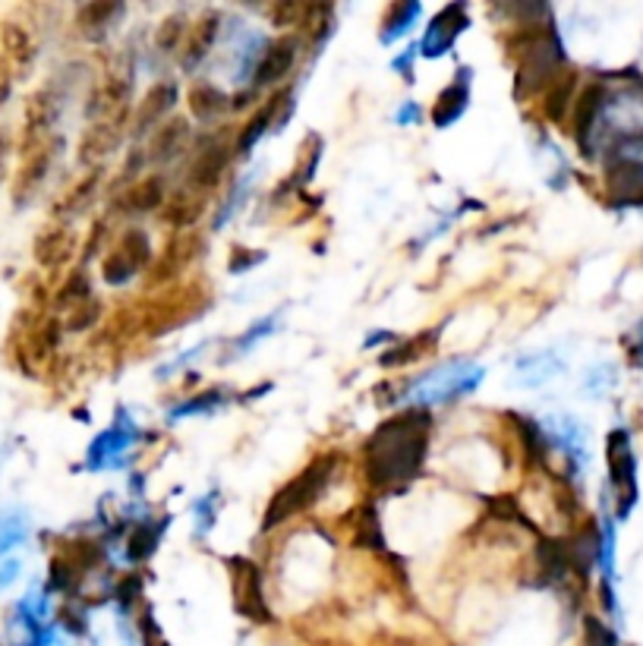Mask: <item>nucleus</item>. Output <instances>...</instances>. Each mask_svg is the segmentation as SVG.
Here are the masks:
<instances>
[{
    "label": "nucleus",
    "mask_w": 643,
    "mask_h": 646,
    "mask_svg": "<svg viewBox=\"0 0 643 646\" xmlns=\"http://www.w3.org/2000/svg\"><path fill=\"white\" fill-rule=\"evenodd\" d=\"M231 158H234V145L221 136H202L196 152H192V165L187 170V187L196 192L214 190L221 183V177L231 168Z\"/></svg>",
    "instance_id": "1a4fd4ad"
},
{
    "label": "nucleus",
    "mask_w": 643,
    "mask_h": 646,
    "mask_svg": "<svg viewBox=\"0 0 643 646\" xmlns=\"http://www.w3.org/2000/svg\"><path fill=\"white\" fill-rule=\"evenodd\" d=\"M140 637H143V646H170L165 631H162V624L155 622V612L148 605H145L143 615H140Z\"/></svg>",
    "instance_id": "49530a36"
},
{
    "label": "nucleus",
    "mask_w": 643,
    "mask_h": 646,
    "mask_svg": "<svg viewBox=\"0 0 643 646\" xmlns=\"http://www.w3.org/2000/svg\"><path fill=\"white\" fill-rule=\"evenodd\" d=\"M54 148H60V140L51 145H42V148H35V152H25V162L23 170H20V177H16V205H23L29 196H35L38 187L45 183V177L51 174V165H54Z\"/></svg>",
    "instance_id": "4be33fe9"
},
{
    "label": "nucleus",
    "mask_w": 643,
    "mask_h": 646,
    "mask_svg": "<svg viewBox=\"0 0 643 646\" xmlns=\"http://www.w3.org/2000/svg\"><path fill=\"white\" fill-rule=\"evenodd\" d=\"M167 202V183L162 174H152V177H140L133 180L126 190L120 192L118 209L126 212V215H148V212H158L165 209Z\"/></svg>",
    "instance_id": "f3484780"
},
{
    "label": "nucleus",
    "mask_w": 643,
    "mask_h": 646,
    "mask_svg": "<svg viewBox=\"0 0 643 646\" xmlns=\"http://www.w3.org/2000/svg\"><path fill=\"white\" fill-rule=\"evenodd\" d=\"M143 438L140 426L133 423V416L126 410H118L114 426L101 432L92 438L89 452H86V470H118L126 464V455L133 452V445Z\"/></svg>",
    "instance_id": "0eeeda50"
},
{
    "label": "nucleus",
    "mask_w": 643,
    "mask_h": 646,
    "mask_svg": "<svg viewBox=\"0 0 643 646\" xmlns=\"http://www.w3.org/2000/svg\"><path fill=\"white\" fill-rule=\"evenodd\" d=\"M187 35H190V25H187V16L174 13L167 16L165 23L158 25V35H155V48L162 54H177L180 45H187Z\"/></svg>",
    "instance_id": "e433bc0d"
},
{
    "label": "nucleus",
    "mask_w": 643,
    "mask_h": 646,
    "mask_svg": "<svg viewBox=\"0 0 643 646\" xmlns=\"http://www.w3.org/2000/svg\"><path fill=\"white\" fill-rule=\"evenodd\" d=\"M98 183H101V168L89 170L79 183H73L70 192L54 205V215L64 218V224H70V218L82 215L92 202H96V192Z\"/></svg>",
    "instance_id": "c85d7f7f"
},
{
    "label": "nucleus",
    "mask_w": 643,
    "mask_h": 646,
    "mask_svg": "<svg viewBox=\"0 0 643 646\" xmlns=\"http://www.w3.org/2000/svg\"><path fill=\"white\" fill-rule=\"evenodd\" d=\"M574 86H577V73H562L552 86H548L546 101H543V111H546V118L552 123H562L565 114H568V108H572V98H574Z\"/></svg>",
    "instance_id": "72a5a7b5"
},
{
    "label": "nucleus",
    "mask_w": 643,
    "mask_h": 646,
    "mask_svg": "<svg viewBox=\"0 0 643 646\" xmlns=\"http://www.w3.org/2000/svg\"><path fill=\"white\" fill-rule=\"evenodd\" d=\"M148 263H152V243L145 237V231L130 227L120 234V243L101 265V278L120 288V285H130Z\"/></svg>",
    "instance_id": "6e6552de"
},
{
    "label": "nucleus",
    "mask_w": 643,
    "mask_h": 646,
    "mask_svg": "<svg viewBox=\"0 0 643 646\" xmlns=\"http://www.w3.org/2000/svg\"><path fill=\"white\" fill-rule=\"evenodd\" d=\"M354 543L357 546H363V549H376L381 552V524H379V514H376V508H363L359 511V521L357 527H354Z\"/></svg>",
    "instance_id": "4c0bfd02"
},
{
    "label": "nucleus",
    "mask_w": 643,
    "mask_h": 646,
    "mask_svg": "<svg viewBox=\"0 0 643 646\" xmlns=\"http://www.w3.org/2000/svg\"><path fill=\"white\" fill-rule=\"evenodd\" d=\"M297 57H300V38H297V35H281V38L268 42L263 60H259V67H256V76H253V89L278 86L287 73L293 70Z\"/></svg>",
    "instance_id": "4468645a"
},
{
    "label": "nucleus",
    "mask_w": 643,
    "mask_h": 646,
    "mask_svg": "<svg viewBox=\"0 0 643 646\" xmlns=\"http://www.w3.org/2000/svg\"><path fill=\"white\" fill-rule=\"evenodd\" d=\"M228 571H231V587H234V605L237 612L253 624H271L275 615H271V605L265 599V580L263 571L256 561L243 558V555H234L228 558Z\"/></svg>",
    "instance_id": "423d86ee"
},
{
    "label": "nucleus",
    "mask_w": 643,
    "mask_h": 646,
    "mask_svg": "<svg viewBox=\"0 0 643 646\" xmlns=\"http://www.w3.org/2000/svg\"><path fill=\"white\" fill-rule=\"evenodd\" d=\"M177 96H180V89H177V82L174 79H162V82H155L145 98L136 104V111H133V136L136 140H143L148 133H155L162 123H167V114L174 111V104H177Z\"/></svg>",
    "instance_id": "ddd939ff"
},
{
    "label": "nucleus",
    "mask_w": 643,
    "mask_h": 646,
    "mask_svg": "<svg viewBox=\"0 0 643 646\" xmlns=\"http://www.w3.org/2000/svg\"><path fill=\"white\" fill-rule=\"evenodd\" d=\"M558 372H565V359L552 350H540V354H526L514 363V379L524 388H540V385L552 382Z\"/></svg>",
    "instance_id": "5701e85b"
},
{
    "label": "nucleus",
    "mask_w": 643,
    "mask_h": 646,
    "mask_svg": "<svg viewBox=\"0 0 643 646\" xmlns=\"http://www.w3.org/2000/svg\"><path fill=\"white\" fill-rule=\"evenodd\" d=\"M7 152H10V140L0 136V183H3V174H7Z\"/></svg>",
    "instance_id": "5fc2aeb1"
},
{
    "label": "nucleus",
    "mask_w": 643,
    "mask_h": 646,
    "mask_svg": "<svg viewBox=\"0 0 643 646\" xmlns=\"http://www.w3.org/2000/svg\"><path fill=\"white\" fill-rule=\"evenodd\" d=\"M470 79H474V70L470 67H461L452 86L439 92L435 104H432V123L439 130H448L452 123L464 118V111L470 104Z\"/></svg>",
    "instance_id": "6ab92c4d"
},
{
    "label": "nucleus",
    "mask_w": 643,
    "mask_h": 646,
    "mask_svg": "<svg viewBox=\"0 0 643 646\" xmlns=\"http://www.w3.org/2000/svg\"><path fill=\"white\" fill-rule=\"evenodd\" d=\"M536 561H540V571H543V577H546L548 583H562V580L574 571L568 539H562V536H548V539H543L540 549H536Z\"/></svg>",
    "instance_id": "393cba45"
},
{
    "label": "nucleus",
    "mask_w": 643,
    "mask_h": 646,
    "mask_svg": "<svg viewBox=\"0 0 643 646\" xmlns=\"http://www.w3.org/2000/svg\"><path fill=\"white\" fill-rule=\"evenodd\" d=\"M432 416L426 410L407 408L385 420L366 438V479L376 489H407L426 464Z\"/></svg>",
    "instance_id": "f257e3e1"
},
{
    "label": "nucleus",
    "mask_w": 643,
    "mask_h": 646,
    "mask_svg": "<svg viewBox=\"0 0 643 646\" xmlns=\"http://www.w3.org/2000/svg\"><path fill=\"white\" fill-rule=\"evenodd\" d=\"M420 16H423V7L417 0H398V3H391L385 10V20H381V45H395L398 38H404Z\"/></svg>",
    "instance_id": "c756f323"
},
{
    "label": "nucleus",
    "mask_w": 643,
    "mask_h": 646,
    "mask_svg": "<svg viewBox=\"0 0 643 646\" xmlns=\"http://www.w3.org/2000/svg\"><path fill=\"white\" fill-rule=\"evenodd\" d=\"M334 467H337V455L329 452V455L312 457L310 464L297 474L293 479H287L285 486L271 495V502L265 508L263 517V533H271L275 527H281L285 521L310 511L315 499L325 492V486L332 482Z\"/></svg>",
    "instance_id": "20e7f679"
},
{
    "label": "nucleus",
    "mask_w": 643,
    "mask_h": 646,
    "mask_svg": "<svg viewBox=\"0 0 643 646\" xmlns=\"http://www.w3.org/2000/svg\"><path fill=\"white\" fill-rule=\"evenodd\" d=\"M190 143V123L184 118H174L162 123L152 140H148V148H145V162L152 165H165V162H174L184 148Z\"/></svg>",
    "instance_id": "aec40b11"
},
{
    "label": "nucleus",
    "mask_w": 643,
    "mask_h": 646,
    "mask_svg": "<svg viewBox=\"0 0 643 646\" xmlns=\"http://www.w3.org/2000/svg\"><path fill=\"white\" fill-rule=\"evenodd\" d=\"M467 25H470L467 3L457 0V3L442 7V10L429 20L426 32H423V38H420V45H417V54H423L429 60L445 57V54L454 48V42L467 32Z\"/></svg>",
    "instance_id": "9d476101"
},
{
    "label": "nucleus",
    "mask_w": 643,
    "mask_h": 646,
    "mask_svg": "<svg viewBox=\"0 0 643 646\" xmlns=\"http://www.w3.org/2000/svg\"><path fill=\"white\" fill-rule=\"evenodd\" d=\"M170 524V517H158V521H143L136 527L130 530V539H126V561L140 565V561H148L155 549L162 546V536H165V527Z\"/></svg>",
    "instance_id": "cd10ccee"
},
{
    "label": "nucleus",
    "mask_w": 643,
    "mask_h": 646,
    "mask_svg": "<svg viewBox=\"0 0 643 646\" xmlns=\"http://www.w3.org/2000/svg\"><path fill=\"white\" fill-rule=\"evenodd\" d=\"M206 209H209L206 196L190 190V187H184V190H177L167 196L165 221L170 224V227H177V231H187V227H192L199 218L206 215Z\"/></svg>",
    "instance_id": "b1692460"
},
{
    "label": "nucleus",
    "mask_w": 643,
    "mask_h": 646,
    "mask_svg": "<svg viewBox=\"0 0 643 646\" xmlns=\"http://www.w3.org/2000/svg\"><path fill=\"white\" fill-rule=\"evenodd\" d=\"M508 51L518 57V82L514 96L533 98L536 92H546L548 86L562 76L565 67V45L552 25L543 23H518V29L505 38Z\"/></svg>",
    "instance_id": "f03ea898"
},
{
    "label": "nucleus",
    "mask_w": 643,
    "mask_h": 646,
    "mask_svg": "<svg viewBox=\"0 0 643 646\" xmlns=\"http://www.w3.org/2000/svg\"><path fill=\"white\" fill-rule=\"evenodd\" d=\"M259 263H265V253L263 249H234L231 253V275H240V271H250V268H256Z\"/></svg>",
    "instance_id": "de8ad7c7"
},
{
    "label": "nucleus",
    "mask_w": 643,
    "mask_h": 646,
    "mask_svg": "<svg viewBox=\"0 0 643 646\" xmlns=\"http://www.w3.org/2000/svg\"><path fill=\"white\" fill-rule=\"evenodd\" d=\"M417 57H420L417 48H407L404 57H395V64H391V67H395L398 73H404V79H413V76H410V73H413L410 67H413V60H417Z\"/></svg>",
    "instance_id": "8fccbe9b"
},
{
    "label": "nucleus",
    "mask_w": 643,
    "mask_h": 646,
    "mask_svg": "<svg viewBox=\"0 0 643 646\" xmlns=\"http://www.w3.org/2000/svg\"><path fill=\"white\" fill-rule=\"evenodd\" d=\"M86 300H92V285H89V275L86 271H76L70 281L60 288L57 293V303L60 307H79V303H86Z\"/></svg>",
    "instance_id": "ea45409f"
},
{
    "label": "nucleus",
    "mask_w": 643,
    "mask_h": 646,
    "mask_svg": "<svg viewBox=\"0 0 643 646\" xmlns=\"http://www.w3.org/2000/svg\"><path fill=\"white\" fill-rule=\"evenodd\" d=\"M584 637H587V646H621L619 634L612 627H606L599 619H594V615L584 622Z\"/></svg>",
    "instance_id": "a18cd8bd"
},
{
    "label": "nucleus",
    "mask_w": 643,
    "mask_h": 646,
    "mask_svg": "<svg viewBox=\"0 0 643 646\" xmlns=\"http://www.w3.org/2000/svg\"><path fill=\"white\" fill-rule=\"evenodd\" d=\"M140 597H143V577L140 575H126L120 577L118 583V609L126 615L136 602H140Z\"/></svg>",
    "instance_id": "c03bdc74"
},
{
    "label": "nucleus",
    "mask_w": 643,
    "mask_h": 646,
    "mask_svg": "<svg viewBox=\"0 0 643 646\" xmlns=\"http://www.w3.org/2000/svg\"><path fill=\"white\" fill-rule=\"evenodd\" d=\"M0 45H3V60L7 70L16 73L23 79L25 73L32 70L35 57H38V42L32 35V29L25 23H3L0 25Z\"/></svg>",
    "instance_id": "dca6fc26"
},
{
    "label": "nucleus",
    "mask_w": 643,
    "mask_h": 646,
    "mask_svg": "<svg viewBox=\"0 0 643 646\" xmlns=\"http://www.w3.org/2000/svg\"><path fill=\"white\" fill-rule=\"evenodd\" d=\"M606 464H609V479L616 489V514L619 521H628L634 504H638V457L631 448V432L612 430L606 435Z\"/></svg>",
    "instance_id": "39448f33"
},
{
    "label": "nucleus",
    "mask_w": 643,
    "mask_h": 646,
    "mask_svg": "<svg viewBox=\"0 0 643 646\" xmlns=\"http://www.w3.org/2000/svg\"><path fill=\"white\" fill-rule=\"evenodd\" d=\"M10 79H13L10 70H7V67H0V108H3V104H7V98H10Z\"/></svg>",
    "instance_id": "864d4df0"
},
{
    "label": "nucleus",
    "mask_w": 643,
    "mask_h": 646,
    "mask_svg": "<svg viewBox=\"0 0 643 646\" xmlns=\"http://www.w3.org/2000/svg\"><path fill=\"white\" fill-rule=\"evenodd\" d=\"M16 575H20V561H7V565H0V590H7Z\"/></svg>",
    "instance_id": "3c124183"
},
{
    "label": "nucleus",
    "mask_w": 643,
    "mask_h": 646,
    "mask_svg": "<svg viewBox=\"0 0 643 646\" xmlns=\"http://www.w3.org/2000/svg\"><path fill=\"white\" fill-rule=\"evenodd\" d=\"M486 376V369L474 363V359H448L435 369L423 372L420 379L407 385L401 401H407L410 408L426 410L439 408V404H454L467 394H474Z\"/></svg>",
    "instance_id": "7ed1b4c3"
},
{
    "label": "nucleus",
    "mask_w": 643,
    "mask_h": 646,
    "mask_svg": "<svg viewBox=\"0 0 643 646\" xmlns=\"http://www.w3.org/2000/svg\"><path fill=\"white\" fill-rule=\"evenodd\" d=\"M631 354H634V363H638V366H643V325L638 328V341H634Z\"/></svg>",
    "instance_id": "6e6d98bb"
},
{
    "label": "nucleus",
    "mask_w": 643,
    "mask_h": 646,
    "mask_svg": "<svg viewBox=\"0 0 643 646\" xmlns=\"http://www.w3.org/2000/svg\"><path fill=\"white\" fill-rule=\"evenodd\" d=\"M609 89L602 82H590L577 101H574V140L580 145V152L590 158L594 155V140L599 136V126H602V118L609 111Z\"/></svg>",
    "instance_id": "9b49d317"
},
{
    "label": "nucleus",
    "mask_w": 643,
    "mask_h": 646,
    "mask_svg": "<svg viewBox=\"0 0 643 646\" xmlns=\"http://www.w3.org/2000/svg\"><path fill=\"white\" fill-rule=\"evenodd\" d=\"M123 10H126L123 3H86L76 13V25H79V32L86 38L98 42V38H104L114 29V23L123 16Z\"/></svg>",
    "instance_id": "bb28decb"
},
{
    "label": "nucleus",
    "mask_w": 643,
    "mask_h": 646,
    "mask_svg": "<svg viewBox=\"0 0 643 646\" xmlns=\"http://www.w3.org/2000/svg\"><path fill=\"white\" fill-rule=\"evenodd\" d=\"M228 108H231V96L221 92L212 82H196L190 89V111L196 120L212 123V120L221 118Z\"/></svg>",
    "instance_id": "7c9ffc66"
},
{
    "label": "nucleus",
    "mask_w": 643,
    "mask_h": 646,
    "mask_svg": "<svg viewBox=\"0 0 643 646\" xmlns=\"http://www.w3.org/2000/svg\"><path fill=\"white\" fill-rule=\"evenodd\" d=\"M234 398V391L228 385H214V388H206L199 391L196 398H190L187 404H177L174 410H167V420L177 423V420H187V416H212L221 408H228Z\"/></svg>",
    "instance_id": "a878e982"
},
{
    "label": "nucleus",
    "mask_w": 643,
    "mask_h": 646,
    "mask_svg": "<svg viewBox=\"0 0 643 646\" xmlns=\"http://www.w3.org/2000/svg\"><path fill=\"white\" fill-rule=\"evenodd\" d=\"M253 183H256V174H246L237 187L231 190V196L224 199V205H221V209H218V215H214V227H221V224H228V221H231V215L237 212L240 205H243V199H246L250 190H253Z\"/></svg>",
    "instance_id": "a19ab883"
},
{
    "label": "nucleus",
    "mask_w": 643,
    "mask_h": 646,
    "mask_svg": "<svg viewBox=\"0 0 643 646\" xmlns=\"http://www.w3.org/2000/svg\"><path fill=\"white\" fill-rule=\"evenodd\" d=\"M398 123H401V126H407V123H413V120H420V108H417V104H413V101H407L404 108H401V111H398Z\"/></svg>",
    "instance_id": "603ef678"
},
{
    "label": "nucleus",
    "mask_w": 643,
    "mask_h": 646,
    "mask_svg": "<svg viewBox=\"0 0 643 646\" xmlns=\"http://www.w3.org/2000/svg\"><path fill=\"white\" fill-rule=\"evenodd\" d=\"M76 231L70 224H51L38 237H35V259L45 268H60L64 263H70L76 253Z\"/></svg>",
    "instance_id": "412c9836"
},
{
    "label": "nucleus",
    "mask_w": 643,
    "mask_h": 646,
    "mask_svg": "<svg viewBox=\"0 0 643 646\" xmlns=\"http://www.w3.org/2000/svg\"><path fill=\"white\" fill-rule=\"evenodd\" d=\"M29 514L23 508H0V555L23 546L29 536Z\"/></svg>",
    "instance_id": "f704fd0d"
},
{
    "label": "nucleus",
    "mask_w": 643,
    "mask_h": 646,
    "mask_svg": "<svg viewBox=\"0 0 643 646\" xmlns=\"http://www.w3.org/2000/svg\"><path fill=\"white\" fill-rule=\"evenodd\" d=\"M281 312H285V310H278L275 315H265V319H259V322H256L253 328H246V332H243V335H240L237 341L231 344V357L224 359V363H231V359L243 357V354H246V350H253V347H256V344H259L263 337L275 335V332H278V319H281Z\"/></svg>",
    "instance_id": "c9c22d12"
},
{
    "label": "nucleus",
    "mask_w": 643,
    "mask_h": 646,
    "mask_svg": "<svg viewBox=\"0 0 643 646\" xmlns=\"http://www.w3.org/2000/svg\"><path fill=\"white\" fill-rule=\"evenodd\" d=\"M60 619H64V627H67L70 634H76V637H82V634L89 631V615H86V609H82V605H76V602L64 609V615H60Z\"/></svg>",
    "instance_id": "09e8293b"
},
{
    "label": "nucleus",
    "mask_w": 643,
    "mask_h": 646,
    "mask_svg": "<svg viewBox=\"0 0 643 646\" xmlns=\"http://www.w3.org/2000/svg\"><path fill=\"white\" fill-rule=\"evenodd\" d=\"M616 376H619V369H616L612 363H602V366L590 369V376H587V385H584V388H587L590 394H596V398H602V394H609V391L619 385Z\"/></svg>",
    "instance_id": "37998d69"
},
{
    "label": "nucleus",
    "mask_w": 643,
    "mask_h": 646,
    "mask_svg": "<svg viewBox=\"0 0 643 646\" xmlns=\"http://www.w3.org/2000/svg\"><path fill=\"white\" fill-rule=\"evenodd\" d=\"M221 23H224V16H221L218 10H206V13L190 25L187 45H184V70L196 73L206 64V57L212 54L214 42H218V35H221Z\"/></svg>",
    "instance_id": "a211bd4d"
},
{
    "label": "nucleus",
    "mask_w": 643,
    "mask_h": 646,
    "mask_svg": "<svg viewBox=\"0 0 643 646\" xmlns=\"http://www.w3.org/2000/svg\"><path fill=\"white\" fill-rule=\"evenodd\" d=\"M98 315H101V303H98L96 297L86 300V303H79V307H73L70 315H67V332H89V328H96Z\"/></svg>",
    "instance_id": "79ce46f5"
},
{
    "label": "nucleus",
    "mask_w": 643,
    "mask_h": 646,
    "mask_svg": "<svg viewBox=\"0 0 643 646\" xmlns=\"http://www.w3.org/2000/svg\"><path fill=\"white\" fill-rule=\"evenodd\" d=\"M275 114H278V96L268 98L263 108L253 114V120L243 126V133L237 136V143H234V155H240V158H246L253 148H256V143L263 140L265 133L275 126Z\"/></svg>",
    "instance_id": "2f4dec72"
},
{
    "label": "nucleus",
    "mask_w": 643,
    "mask_h": 646,
    "mask_svg": "<svg viewBox=\"0 0 643 646\" xmlns=\"http://www.w3.org/2000/svg\"><path fill=\"white\" fill-rule=\"evenodd\" d=\"M606 196L616 209H643V158H612L606 165Z\"/></svg>",
    "instance_id": "f8f14e48"
},
{
    "label": "nucleus",
    "mask_w": 643,
    "mask_h": 646,
    "mask_svg": "<svg viewBox=\"0 0 643 646\" xmlns=\"http://www.w3.org/2000/svg\"><path fill=\"white\" fill-rule=\"evenodd\" d=\"M120 136H123V118H108L92 123L82 133V143H79V165L92 170L101 168V162L118 152Z\"/></svg>",
    "instance_id": "2eb2a0df"
},
{
    "label": "nucleus",
    "mask_w": 643,
    "mask_h": 646,
    "mask_svg": "<svg viewBox=\"0 0 643 646\" xmlns=\"http://www.w3.org/2000/svg\"><path fill=\"white\" fill-rule=\"evenodd\" d=\"M221 499H218V492H209V495H202L199 502L192 504V533L202 539V536H209L214 527V517H218V508H221Z\"/></svg>",
    "instance_id": "58836bf2"
},
{
    "label": "nucleus",
    "mask_w": 643,
    "mask_h": 646,
    "mask_svg": "<svg viewBox=\"0 0 643 646\" xmlns=\"http://www.w3.org/2000/svg\"><path fill=\"white\" fill-rule=\"evenodd\" d=\"M435 337H439V328H432L426 335H413L404 337V341H398L395 347H388L385 354L379 357V363L385 369H395V366H407V363H417V359L426 354L429 347L435 344Z\"/></svg>",
    "instance_id": "473e14b6"
}]
</instances>
